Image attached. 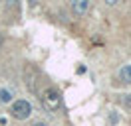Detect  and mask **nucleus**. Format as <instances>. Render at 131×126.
<instances>
[{
    "mask_svg": "<svg viewBox=\"0 0 131 126\" xmlns=\"http://www.w3.org/2000/svg\"><path fill=\"white\" fill-rule=\"evenodd\" d=\"M42 101L44 104L48 106V108H58V104H60V93H58L56 89H46L44 93H42Z\"/></svg>",
    "mask_w": 131,
    "mask_h": 126,
    "instance_id": "obj_2",
    "label": "nucleus"
},
{
    "mask_svg": "<svg viewBox=\"0 0 131 126\" xmlns=\"http://www.w3.org/2000/svg\"><path fill=\"white\" fill-rule=\"evenodd\" d=\"M32 126H46V124H32Z\"/></svg>",
    "mask_w": 131,
    "mask_h": 126,
    "instance_id": "obj_6",
    "label": "nucleus"
},
{
    "mask_svg": "<svg viewBox=\"0 0 131 126\" xmlns=\"http://www.w3.org/2000/svg\"><path fill=\"white\" fill-rule=\"evenodd\" d=\"M88 8H90V2H88V0H75V2H72V10H74V14H78V16L85 14Z\"/></svg>",
    "mask_w": 131,
    "mask_h": 126,
    "instance_id": "obj_3",
    "label": "nucleus"
},
{
    "mask_svg": "<svg viewBox=\"0 0 131 126\" xmlns=\"http://www.w3.org/2000/svg\"><path fill=\"white\" fill-rule=\"evenodd\" d=\"M12 101V93L8 89H0V102H10Z\"/></svg>",
    "mask_w": 131,
    "mask_h": 126,
    "instance_id": "obj_5",
    "label": "nucleus"
},
{
    "mask_svg": "<svg viewBox=\"0 0 131 126\" xmlns=\"http://www.w3.org/2000/svg\"><path fill=\"white\" fill-rule=\"evenodd\" d=\"M0 47H2V38H0Z\"/></svg>",
    "mask_w": 131,
    "mask_h": 126,
    "instance_id": "obj_7",
    "label": "nucleus"
},
{
    "mask_svg": "<svg viewBox=\"0 0 131 126\" xmlns=\"http://www.w3.org/2000/svg\"><path fill=\"white\" fill-rule=\"evenodd\" d=\"M119 79L125 81V83H131V65H125L119 69Z\"/></svg>",
    "mask_w": 131,
    "mask_h": 126,
    "instance_id": "obj_4",
    "label": "nucleus"
},
{
    "mask_svg": "<svg viewBox=\"0 0 131 126\" xmlns=\"http://www.w3.org/2000/svg\"><path fill=\"white\" fill-rule=\"evenodd\" d=\"M10 112H12V116L16 118V120H26V118L32 114V104L26 101V99H20V101H16L12 104Z\"/></svg>",
    "mask_w": 131,
    "mask_h": 126,
    "instance_id": "obj_1",
    "label": "nucleus"
}]
</instances>
